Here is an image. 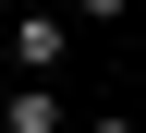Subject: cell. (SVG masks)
<instances>
[{"label": "cell", "instance_id": "6da1fadb", "mask_svg": "<svg viewBox=\"0 0 146 133\" xmlns=\"http://www.w3.org/2000/svg\"><path fill=\"white\" fill-rule=\"evenodd\" d=\"M61 48H73V12L61 0H25L12 12V73H61Z\"/></svg>", "mask_w": 146, "mask_h": 133}, {"label": "cell", "instance_id": "3957f363", "mask_svg": "<svg viewBox=\"0 0 146 133\" xmlns=\"http://www.w3.org/2000/svg\"><path fill=\"white\" fill-rule=\"evenodd\" d=\"M73 24H122V12H134V0H61Z\"/></svg>", "mask_w": 146, "mask_h": 133}, {"label": "cell", "instance_id": "7a4b0ae2", "mask_svg": "<svg viewBox=\"0 0 146 133\" xmlns=\"http://www.w3.org/2000/svg\"><path fill=\"white\" fill-rule=\"evenodd\" d=\"M0 121H12V133H73V109H61V85H49V73H25V85L0 97Z\"/></svg>", "mask_w": 146, "mask_h": 133}, {"label": "cell", "instance_id": "277c9868", "mask_svg": "<svg viewBox=\"0 0 146 133\" xmlns=\"http://www.w3.org/2000/svg\"><path fill=\"white\" fill-rule=\"evenodd\" d=\"M85 133H146V121H134V109H98V121H85Z\"/></svg>", "mask_w": 146, "mask_h": 133}]
</instances>
